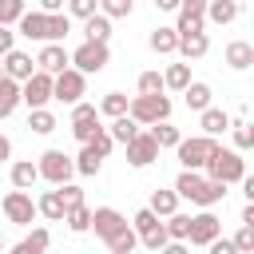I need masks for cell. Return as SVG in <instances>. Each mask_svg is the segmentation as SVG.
Masks as SVG:
<instances>
[{"instance_id": "obj_23", "label": "cell", "mask_w": 254, "mask_h": 254, "mask_svg": "<svg viewBox=\"0 0 254 254\" xmlns=\"http://www.w3.org/2000/svg\"><path fill=\"white\" fill-rule=\"evenodd\" d=\"M36 183H40V171H36V163H32V159L12 163V187H16V190H24V194H28Z\"/></svg>"}, {"instance_id": "obj_14", "label": "cell", "mask_w": 254, "mask_h": 254, "mask_svg": "<svg viewBox=\"0 0 254 254\" xmlns=\"http://www.w3.org/2000/svg\"><path fill=\"white\" fill-rule=\"evenodd\" d=\"M91 230H95V238L111 242L119 230H127V218H123L115 206H95V210H91Z\"/></svg>"}, {"instance_id": "obj_9", "label": "cell", "mask_w": 254, "mask_h": 254, "mask_svg": "<svg viewBox=\"0 0 254 254\" xmlns=\"http://www.w3.org/2000/svg\"><path fill=\"white\" fill-rule=\"evenodd\" d=\"M99 131H103V123H99L95 103H75V107H71V135L79 139V147H83V143H91Z\"/></svg>"}, {"instance_id": "obj_11", "label": "cell", "mask_w": 254, "mask_h": 254, "mask_svg": "<svg viewBox=\"0 0 254 254\" xmlns=\"http://www.w3.org/2000/svg\"><path fill=\"white\" fill-rule=\"evenodd\" d=\"M206 28V0H179V24L175 36H194Z\"/></svg>"}, {"instance_id": "obj_25", "label": "cell", "mask_w": 254, "mask_h": 254, "mask_svg": "<svg viewBox=\"0 0 254 254\" xmlns=\"http://www.w3.org/2000/svg\"><path fill=\"white\" fill-rule=\"evenodd\" d=\"M226 64H230L234 71H246V67L254 64V44H246V40L226 44Z\"/></svg>"}, {"instance_id": "obj_49", "label": "cell", "mask_w": 254, "mask_h": 254, "mask_svg": "<svg viewBox=\"0 0 254 254\" xmlns=\"http://www.w3.org/2000/svg\"><path fill=\"white\" fill-rule=\"evenodd\" d=\"M206 250H210V254H238V250H234V242H230V238H214V242H210V246H206Z\"/></svg>"}, {"instance_id": "obj_48", "label": "cell", "mask_w": 254, "mask_h": 254, "mask_svg": "<svg viewBox=\"0 0 254 254\" xmlns=\"http://www.w3.org/2000/svg\"><path fill=\"white\" fill-rule=\"evenodd\" d=\"M12 48H16V32L12 28H0V56H8Z\"/></svg>"}, {"instance_id": "obj_45", "label": "cell", "mask_w": 254, "mask_h": 254, "mask_svg": "<svg viewBox=\"0 0 254 254\" xmlns=\"http://www.w3.org/2000/svg\"><path fill=\"white\" fill-rule=\"evenodd\" d=\"M67 12H71L75 20H91V16L99 12V4H95V0H71V4H67Z\"/></svg>"}, {"instance_id": "obj_34", "label": "cell", "mask_w": 254, "mask_h": 254, "mask_svg": "<svg viewBox=\"0 0 254 254\" xmlns=\"http://www.w3.org/2000/svg\"><path fill=\"white\" fill-rule=\"evenodd\" d=\"M139 131H143V127H135V123H131V119L123 115V119H111V127H107V139H111V143H123V147H127V143H131V139H135Z\"/></svg>"}, {"instance_id": "obj_1", "label": "cell", "mask_w": 254, "mask_h": 254, "mask_svg": "<svg viewBox=\"0 0 254 254\" xmlns=\"http://www.w3.org/2000/svg\"><path fill=\"white\" fill-rule=\"evenodd\" d=\"M67 32H71V20H67V12L44 16V12L28 8V12L20 16V24H16V36H24V40H36V44H60Z\"/></svg>"}, {"instance_id": "obj_33", "label": "cell", "mask_w": 254, "mask_h": 254, "mask_svg": "<svg viewBox=\"0 0 254 254\" xmlns=\"http://www.w3.org/2000/svg\"><path fill=\"white\" fill-rule=\"evenodd\" d=\"M83 36H87V44H107L111 40V20H103L95 12L91 20H83Z\"/></svg>"}, {"instance_id": "obj_3", "label": "cell", "mask_w": 254, "mask_h": 254, "mask_svg": "<svg viewBox=\"0 0 254 254\" xmlns=\"http://www.w3.org/2000/svg\"><path fill=\"white\" fill-rule=\"evenodd\" d=\"M202 179H210V183H218V187L242 183V179H246V159H242L238 151H226V147H218V151L210 155V163L202 167Z\"/></svg>"}, {"instance_id": "obj_20", "label": "cell", "mask_w": 254, "mask_h": 254, "mask_svg": "<svg viewBox=\"0 0 254 254\" xmlns=\"http://www.w3.org/2000/svg\"><path fill=\"white\" fill-rule=\"evenodd\" d=\"M198 127H202L206 139H218L222 131H230V115H226L222 107H206V111L198 115Z\"/></svg>"}, {"instance_id": "obj_16", "label": "cell", "mask_w": 254, "mask_h": 254, "mask_svg": "<svg viewBox=\"0 0 254 254\" xmlns=\"http://www.w3.org/2000/svg\"><path fill=\"white\" fill-rule=\"evenodd\" d=\"M4 64H0V71L12 79V83H24V79H32L36 75V60L28 56V52H20V48H12L8 56H0Z\"/></svg>"}, {"instance_id": "obj_31", "label": "cell", "mask_w": 254, "mask_h": 254, "mask_svg": "<svg viewBox=\"0 0 254 254\" xmlns=\"http://www.w3.org/2000/svg\"><path fill=\"white\" fill-rule=\"evenodd\" d=\"M127 103H131V99H127L123 91H107V95L99 99V107H95V111H99V115H107V119H123V115H127Z\"/></svg>"}, {"instance_id": "obj_46", "label": "cell", "mask_w": 254, "mask_h": 254, "mask_svg": "<svg viewBox=\"0 0 254 254\" xmlns=\"http://www.w3.org/2000/svg\"><path fill=\"white\" fill-rule=\"evenodd\" d=\"M230 242H234L238 254H254V230H250V226H238V234H234Z\"/></svg>"}, {"instance_id": "obj_22", "label": "cell", "mask_w": 254, "mask_h": 254, "mask_svg": "<svg viewBox=\"0 0 254 254\" xmlns=\"http://www.w3.org/2000/svg\"><path fill=\"white\" fill-rule=\"evenodd\" d=\"M48 242H52L48 226H36V230H28V234L12 246V254H44V250H48Z\"/></svg>"}, {"instance_id": "obj_29", "label": "cell", "mask_w": 254, "mask_h": 254, "mask_svg": "<svg viewBox=\"0 0 254 254\" xmlns=\"http://www.w3.org/2000/svg\"><path fill=\"white\" fill-rule=\"evenodd\" d=\"M147 44H151V52H155V56H171V52L179 48V36H175V28H163V24H159V28L151 32V40H147Z\"/></svg>"}, {"instance_id": "obj_6", "label": "cell", "mask_w": 254, "mask_h": 254, "mask_svg": "<svg viewBox=\"0 0 254 254\" xmlns=\"http://www.w3.org/2000/svg\"><path fill=\"white\" fill-rule=\"evenodd\" d=\"M175 151H179V163H183V171H198V175H202V167H206V163H210V155L218 151V139L190 135V139H183Z\"/></svg>"}, {"instance_id": "obj_19", "label": "cell", "mask_w": 254, "mask_h": 254, "mask_svg": "<svg viewBox=\"0 0 254 254\" xmlns=\"http://www.w3.org/2000/svg\"><path fill=\"white\" fill-rule=\"evenodd\" d=\"M179 56H183V64H190V60H202L206 52H210V40H206V32H194V36H179V48H175Z\"/></svg>"}, {"instance_id": "obj_7", "label": "cell", "mask_w": 254, "mask_h": 254, "mask_svg": "<svg viewBox=\"0 0 254 254\" xmlns=\"http://www.w3.org/2000/svg\"><path fill=\"white\" fill-rule=\"evenodd\" d=\"M127 226L135 230V238H139V242H143L151 254H159V250L171 242V238H167V230H163V218H155L147 206H143V210H135V218H131Z\"/></svg>"}, {"instance_id": "obj_52", "label": "cell", "mask_w": 254, "mask_h": 254, "mask_svg": "<svg viewBox=\"0 0 254 254\" xmlns=\"http://www.w3.org/2000/svg\"><path fill=\"white\" fill-rule=\"evenodd\" d=\"M242 226H250V230H254V202H246V206H242Z\"/></svg>"}, {"instance_id": "obj_39", "label": "cell", "mask_w": 254, "mask_h": 254, "mask_svg": "<svg viewBox=\"0 0 254 254\" xmlns=\"http://www.w3.org/2000/svg\"><path fill=\"white\" fill-rule=\"evenodd\" d=\"M230 131H234V151H238V155L254 147V131H250L246 119H230Z\"/></svg>"}, {"instance_id": "obj_47", "label": "cell", "mask_w": 254, "mask_h": 254, "mask_svg": "<svg viewBox=\"0 0 254 254\" xmlns=\"http://www.w3.org/2000/svg\"><path fill=\"white\" fill-rule=\"evenodd\" d=\"M83 147H95V151H99V155H103V159H107V155H111V147H115V143H111V139H107V127H103V131H99V135H95V139H91V143H83Z\"/></svg>"}, {"instance_id": "obj_8", "label": "cell", "mask_w": 254, "mask_h": 254, "mask_svg": "<svg viewBox=\"0 0 254 254\" xmlns=\"http://www.w3.org/2000/svg\"><path fill=\"white\" fill-rule=\"evenodd\" d=\"M36 171H40V179H48L52 187H67L71 183V175H75V167H71V155H64V151H44L40 159H36Z\"/></svg>"}, {"instance_id": "obj_28", "label": "cell", "mask_w": 254, "mask_h": 254, "mask_svg": "<svg viewBox=\"0 0 254 254\" xmlns=\"http://www.w3.org/2000/svg\"><path fill=\"white\" fill-rule=\"evenodd\" d=\"M16 107H20V83H12V79L0 71V119H8Z\"/></svg>"}, {"instance_id": "obj_13", "label": "cell", "mask_w": 254, "mask_h": 254, "mask_svg": "<svg viewBox=\"0 0 254 254\" xmlns=\"http://www.w3.org/2000/svg\"><path fill=\"white\" fill-rule=\"evenodd\" d=\"M0 206H4V218L16 222V226H32V218H36V202H32V194H24V190H8Z\"/></svg>"}, {"instance_id": "obj_17", "label": "cell", "mask_w": 254, "mask_h": 254, "mask_svg": "<svg viewBox=\"0 0 254 254\" xmlns=\"http://www.w3.org/2000/svg\"><path fill=\"white\" fill-rule=\"evenodd\" d=\"M71 64H67V48L64 44H44L40 48V56H36V71H44V75H60V71H67Z\"/></svg>"}, {"instance_id": "obj_15", "label": "cell", "mask_w": 254, "mask_h": 254, "mask_svg": "<svg viewBox=\"0 0 254 254\" xmlns=\"http://www.w3.org/2000/svg\"><path fill=\"white\" fill-rule=\"evenodd\" d=\"M214 238H222V222H218L210 210L190 214V234H187V242H190V246H210Z\"/></svg>"}, {"instance_id": "obj_41", "label": "cell", "mask_w": 254, "mask_h": 254, "mask_svg": "<svg viewBox=\"0 0 254 254\" xmlns=\"http://www.w3.org/2000/svg\"><path fill=\"white\" fill-rule=\"evenodd\" d=\"M28 12V4L24 0H0V28H8V24H20V16Z\"/></svg>"}, {"instance_id": "obj_24", "label": "cell", "mask_w": 254, "mask_h": 254, "mask_svg": "<svg viewBox=\"0 0 254 254\" xmlns=\"http://www.w3.org/2000/svg\"><path fill=\"white\" fill-rule=\"evenodd\" d=\"M36 214H44L48 222H64V198H60V190H44L40 198H36Z\"/></svg>"}, {"instance_id": "obj_12", "label": "cell", "mask_w": 254, "mask_h": 254, "mask_svg": "<svg viewBox=\"0 0 254 254\" xmlns=\"http://www.w3.org/2000/svg\"><path fill=\"white\" fill-rule=\"evenodd\" d=\"M48 99H52V75L36 71L32 79H24V83H20V103H28V111L48 107Z\"/></svg>"}, {"instance_id": "obj_27", "label": "cell", "mask_w": 254, "mask_h": 254, "mask_svg": "<svg viewBox=\"0 0 254 254\" xmlns=\"http://www.w3.org/2000/svg\"><path fill=\"white\" fill-rule=\"evenodd\" d=\"M71 167H75V175H99V167H103V155L95 151V147H79V155L71 159Z\"/></svg>"}, {"instance_id": "obj_35", "label": "cell", "mask_w": 254, "mask_h": 254, "mask_svg": "<svg viewBox=\"0 0 254 254\" xmlns=\"http://www.w3.org/2000/svg\"><path fill=\"white\" fill-rule=\"evenodd\" d=\"M151 139H155V147L163 151V147H179V143H183V131H179L175 123H155V127H151Z\"/></svg>"}, {"instance_id": "obj_51", "label": "cell", "mask_w": 254, "mask_h": 254, "mask_svg": "<svg viewBox=\"0 0 254 254\" xmlns=\"http://www.w3.org/2000/svg\"><path fill=\"white\" fill-rule=\"evenodd\" d=\"M8 159H12V139L0 135V163H8Z\"/></svg>"}, {"instance_id": "obj_21", "label": "cell", "mask_w": 254, "mask_h": 254, "mask_svg": "<svg viewBox=\"0 0 254 254\" xmlns=\"http://www.w3.org/2000/svg\"><path fill=\"white\" fill-rule=\"evenodd\" d=\"M147 210L155 214V218H171V214H179V194L175 190H151V202H147Z\"/></svg>"}, {"instance_id": "obj_44", "label": "cell", "mask_w": 254, "mask_h": 254, "mask_svg": "<svg viewBox=\"0 0 254 254\" xmlns=\"http://www.w3.org/2000/svg\"><path fill=\"white\" fill-rule=\"evenodd\" d=\"M60 190V198H64V210H75V206H83V190L75 187V183H67V187H56Z\"/></svg>"}, {"instance_id": "obj_43", "label": "cell", "mask_w": 254, "mask_h": 254, "mask_svg": "<svg viewBox=\"0 0 254 254\" xmlns=\"http://www.w3.org/2000/svg\"><path fill=\"white\" fill-rule=\"evenodd\" d=\"M139 95H163V71H143L139 75Z\"/></svg>"}, {"instance_id": "obj_36", "label": "cell", "mask_w": 254, "mask_h": 254, "mask_svg": "<svg viewBox=\"0 0 254 254\" xmlns=\"http://www.w3.org/2000/svg\"><path fill=\"white\" fill-rule=\"evenodd\" d=\"M28 131H32V135H52V131H56V115H52L48 107L28 111Z\"/></svg>"}, {"instance_id": "obj_53", "label": "cell", "mask_w": 254, "mask_h": 254, "mask_svg": "<svg viewBox=\"0 0 254 254\" xmlns=\"http://www.w3.org/2000/svg\"><path fill=\"white\" fill-rule=\"evenodd\" d=\"M0 250H4V238H0Z\"/></svg>"}, {"instance_id": "obj_2", "label": "cell", "mask_w": 254, "mask_h": 254, "mask_svg": "<svg viewBox=\"0 0 254 254\" xmlns=\"http://www.w3.org/2000/svg\"><path fill=\"white\" fill-rule=\"evenodd\" d=\"M179 198H187V202H194V206H202V210H210L214 202H222L226 198V187H218V183H210V179H202L198 171H179V179H175V187H171Z\"/></svg>"}, {"instance_id": "obj_40", "label": "cell", "mask_w": 254, "mask_h": 254, "mask_svg": "<svg viewBox=\"0 0 254 254\" xmlns=\"http://www.w3.org/2000/svg\"><path fill=\"white\" fill-rule=\"evenodd\" d=\"M135 246H139V238H135V230L127 226V230H119V234L107 242V254H131Z\"/></svg>"}, {"instance_id": "obj_30", "label": "cell", "mask_w": 254, "mask_h": 254, "mask_svg": "<svg viewBox=\"0 0 254 254\" xmlns=\"http://www.w3.org/2000/svg\"><path fill=\"white\" fill-rule=\"evenodd\" d=\"M187 91L190 87V64H171L167 71H163V91Z\"/></svg>"}, {"instance_id": "obj_10", "label": "cell", "mask_w": 254, "mask_h": 254, "mask_svg": "<svg viewBox=\"0 0 254 254\" xmlns=\"http://www.w3.org/2000/svg\"><path fill=\"white\" fill-rule=\"evenodd\" d=\"M83 91H87V79L79 75V71H60L56 79H52V99H60V103H83Z\"/></svg>"}, {"instance_id": "obj_4", "label": "cell", "mask_w": 254, "mask_h": 254, "mask_svg": "<svg viewBox=\"0 0 254 254\" xmlns=\"http://www.w3.org/2000/svg\"><path fill=\"white\" fill-rule=\"evenodd\" d=\"M127 119H131L135 127L171 123V99H167V95H131V103H127Z\"/></svg>"}, {"instance_id": "obj_37", "label": "cell", "mask_w": 254, "mask_h": 254, "mask_svg": "<svg viewBox=\"0 0 254 254\" xmlns=\"http://www.w3.org/2000/svg\"><path fill=\"white\" fill-rule=\"evenodd\" d=\"M64 222H67V230H71V234H87V230H91V206L83 202V206L67 210V214H64Z\"/></svg>"}, {"instance_id": "obj_38", "label": "cell", "mask_w": 254, "mask_h": 254, "mask_svg": "<svg viewBox=\"0 0 254 254\" xmlns=\"http://www.w3.org/2000/svg\"><path fill=\"white\" fill-rule=\"evenodd\" d=\"M163 230H167L171 242H187V234H190V214H171V218L163 222Z\"/></svg>"}, {"instance_id": "obj_32", "label": "cell", "mask_w": 254, "mask_h": 254, "mask_svg": "<svg viewBox=\"0 0 254 254\" xmlns=\"http://www.w3.org/2000/svg\"><path fill=\"white\" fill-rule=\"evenodd\" d=\"M238 16V0H210L206 4V20L210 24H230Z\"/></svg>"}, {"instance_id": "obj_5", "label": "cell", "mask_w": 254, "mask_h": 254, "mask_svg": "<svg viewBox=\"0 0 254 254\" xmlns=\"http://www.w3.org/2000/svg\"><path fill=\"white\" fill-rule=\"evenodd\" d=\"M67 64H71V71H79L83 79L87 75H95V71H103L107 64H111V48L107 44H79L75 52H67Z\"/></svg>"}, {"instance_id": "obj_26", "label": "cell", "mask_w": 254, "mask_h": 254, "mask_svg": "<svg viewBox=\"0 0 254 254\" xmlns=\"http://www.w3.org/2000/svg\"><path fill=\"white\" fill-rule=\"evenodd\" d=\"M210 95H214V91H210V83H202V79H190V87L183 91L187 107H190V111H198V115L210 107Z\"/></svg>"}, {"instance_id": "obj_18", "label": "cell", "mask_w": 254, "mask_h": 254, "mask_svg": "<svg viewBox=\"0 0 254 254\" xmlns=\"http://www.w3.org/2000/svg\"><path fill=\"white\" fill-rule=\"evenodd\" d=\"M155 159H159V147H155L151 131H139V135L127 143V163H131V167H151Z\"/></svg>"}, {"instance_id": "obj_42", "label": "cell", "mask_w": 254, "mask_h": 254, "mask_svg": "<svg viewBox=\"0 0 254 254\" xmlns=\"http://www.w3.org/2000/svg\"><path fill=\"white\" fill-rule=\"evenodd\" d=\"M131 12H135L131 0H103V4H99V16H103V20H119V16H131Z\"/></svg>"}, {"instance_id": "obj_50", "label": "cell", "mask_w": 254, "mask_h": 254, "mask_svg": "<svg viewBox=\"0 0 254 254\" xmlns=\"http://www.w3.org/2000/svg\"><path fill=\"white\" fill-rule=\"evenodd\" d=\"M159 254H190V250H187V242H167Z\"/></svg>"}]
</instances>
